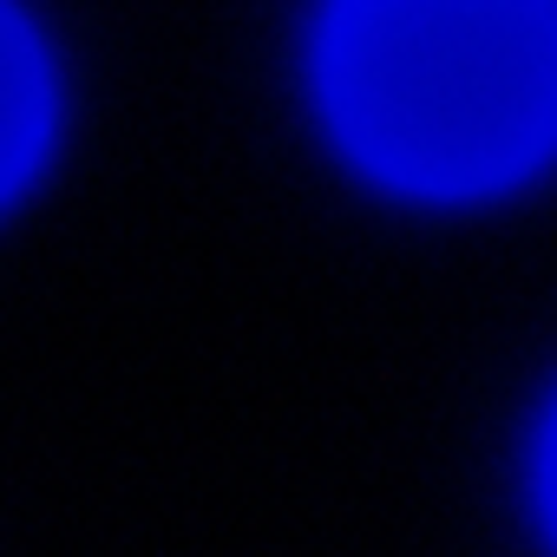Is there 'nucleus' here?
I'll list each match as a JSON object with an SVG mask.
<instances>
[{
    "instance_id": "1",
    "label": "nucleus",
    "mask_w": 557,
    "mask_h": 557,
    "mask_svg": "<svg viewBox=\"0 0 557 557\" xmlns=\"http://www.w3.org/2000/svg\"><path fill=\"white\" fill-rule=\"evenodd\" d=\"M315 86L381 184L505 190L557 151V0H329Z\"/></svg>"
},
{
    "instance_id": "2",
    "label": "nucleus",
    "mask_w": 557,
    "mask_h": 557,
    "mask_svg": "<svg viewBox=\"0 0 557 557\" xmlns=\"http://www.w3.org/2000/svg\"><path fill=\"white\" fill-rule=\"evenodd\" d=\"M53 132V79H47V53L34 40V27L0 0V203H8Z\"/></svg>"
},
{
    "instance_id": "3",
    "label": "nucleus",
    "mask_w": 557,
    "mask_h": 557,
    "mask_svg": "<svg viewBox=\"0 0 557 557\" xmlns=\"http://www.w3.org/2000/svg\"><path fill=\"white\" fill-rule=\"evenodd\" d=\"M537 498H544V518H550V537H557V413H550L544 453H537Z\"/></svg>"
}]
</instances>
